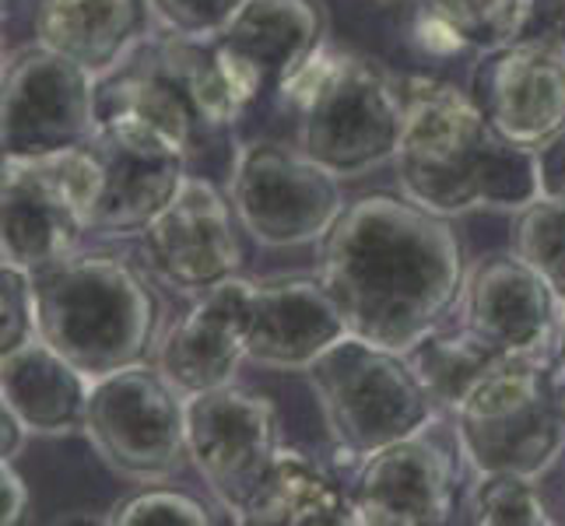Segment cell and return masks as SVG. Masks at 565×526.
I'll return each instance as SVG.
<instances>
[{"instance_id":"1","label":"cell","mask_w":565,"mask_h":526,"mask_svg":"<svg viewBox=\"0 0 565 526\" xmlns=\"http://www.w3.org/2000/svg\"><path fill=\"white\" fill-rule=\"evenodd\" d=\"M467 243L454 218L407 193L348 201L320 243V278L334 291L348 334L415 351L463 299Z\"/></svg>"},{"instance_id":"2","label":"cell","mask_w":565,"mask_h":526,"mask_svg":"<svg viewBox=\"0 0 565 526\" xmlns=\"http://www.w3.org/2000/svg\"><path fill=\"white\" fill-rule=\"evenodd\" d=\"M407 120L397 183L422 207L460 218L471 211H520L541 197L537 151L505 141L475 95L439 77H407Z\"/></svg>"},{"instance_id":"3","label":"cell","mask_w":565,"mask_h":526,"mask_svg":"<svg viewBox=\"0 0 565 526\" xmlns=\"http://www.w3.org/2000/svg\"><path fill=\"white\" fill-rule=\"evenodd\" d=\"M35 334L88 379L154 362L162 341V296L145 260L113 249H74L32 275Z\"/></svg>"},{"instance_id":"4","label":"cell","mask_w":565,"mask_h":526,"mask_svg":"<svg viewBox=\"0 0 565 526\" xmlns=\"http://www.w3.org/2000/svg\"><path fill=\"white\" fill-rule=\"evenodd\" d=\"M285 95L296 106V144L341 180L397 159L407 88L373 56L327 46Z\"/></svg>"},{"instance_id":"5","label":"cell","mask_w":565,"mask_h":526,"mask_svg":"<svg viewBox=\"0 0 565 526\" xmlns=\"http://www.w3.org/2000/svg\"><path fill=\"white\" fill-rule=\"evenodd\" d=\"M243 112L214 46L169 32L159 43H145L120 71L99 82L103 120L148 124L183 144L190 159Z\"/></svg>"},{"instance_id":"6","label":"cell","mask_w":565,"mask_h":526,"mask_svg":"<svg viewBox=\"0 0 565 526\" xmlns=\"http://www.w3.org/2000/svg\"><path fill=\"white\" fill-rule=\"evenodd\" d=\"M323 428L341 460L362 463L383 446L439 418L433 394L404 351L348 334L309 368Z\"/></svg>"},{"instance_id":"7","label":"cell","mask_w":565,"mask_h":526,"mask_svg":"<svg viewBox=\"0 0 565 526\" xmlns=\"http://www.w3.org/2000/svg\"><path fill=\"white\" fill-rule=\"evenodd\" d=\"M454 428L478 474L541 481L565 453V418L537 362H502L457 404Z\"/></svg>"},{"instance_id":"8","label":"cell","mask_w":565,"mask_h":526,"mask_svg":"<svg viewBox=\"0 0 565 526\" xmlns=\"http://www.w3.org/2000/svg\"><path fill=\"white\" fill-rule=\"evenodd\" d=\"M85 436L116 477L162 484L190 463L186 397L154 362L92 379Z\"/></svg>"},{"instance_id":"9","label":"cell","mask_w":565,"mask_h":526,"mask_svg":"<svg viewBox=\"0 0 565 526\" xmlns=\"http://www.w3.org/2000/svg\"><path fill=\"white\" fill-rule=\"evenodd\" d=\"M228 197L243 232L267 249L323 243L344 201V180L296 144L253 141L236 154Z\"/></svg>"},{"instance_id":"10","label":"cell","mask_w":565,"mask_h":526,"mask_svg":"<svg viewBox=\"0 0 565 526\" xmlns=\"http://www.w3.org/2000/svg\"><path fill=\"white\" fill-rule=\"evenodd\" d=\"M4 159L82 148L95 138L99 77L43 43H29L4 61V103H0Z\"/></svg>"},{"instance_id":"11","label":"cell","mask_w":565,"mask_h":526,"mask_svg":"<svg viewBox=\"0 0 565 526\" xmlns=\"http://www.w3.org/2000/svg\"><path fill=\"white\" fill-rule=\"evenodd\" d=\"M92 159L88 232L141 236L190 175V151L138 120H103L85 144Z\"/></svg>"},{"instance_id":"12","label":"cell","mask_w":565,"mask_h":526,"mask_svg":"<svg viewBox=\"0 0 565 526\" xmlns=\"http://www.w3.org/2000/svg\"><path fill=\"white\" fill-rule=\"evenodd\" d=\"M92 204L88 148L4 159V264L29 275L82 249Z\"/></svg>"},{"instance_id":"13","label":"cell","mask_w":565,"mask_h":526,"mask_svg":"<svg viewBox=\"0 0 565 526\" xmlns=\"http://www.w3.org/2000/svg\"><path fill=\"white\" fill-rule=\"evenodd\" d=\"M190 463L214 502L239 523L253 489L281 450V415L270 397L228 383L186 397Z\"/></svg>"},{"instance_id":"14","label":"cell","mask_w":565,"mask_h":526,"mask_svg":"<svg viewBox=\"0 0 565 526\" xmlns=\"http://www.w3.org/2000/svg\"><path fill=\"white\" fill-rule=\"evenodd\" d=\"M457 428L443 432L439 418L422 432L365 457L352 481V502L365 526H439L457 513L460 484Z\"/></svg>"},{"instance_id":"15","label":"cell","mask_w":565,"mask_h":526,"mask_svg":"<svg viewBox=\"0 0 565 526\" xmlns=\"http://www.w3.org/2000/svg\"><path fill=\"white\" fill-rule=\"evenodd\" d=\"M141 260L177 296H204L243 270V225L232 197L204 175H186L180 193L141 232Z\"/></svg>"},{"instance_id":"16","label":"cell","mask_w":565,"mask_h":526,"mask_svg":"<svg viewBox=\"0 0 565 526\" xmlns=\"http://www.w3.org/2000/svg\"><path fill=\"white\" fill-rule=\"evenodd\" d=\"M463 326L502 358L552 365L565 337V302L513 249L481 257L463 285Z\"/></svg>"},{"instance_id":"17","label":"cell","mask_w":565,"mask_h":526,"mask_svg":"<svg viewBox=\"0 0 565 526\" xmlns=\"http://www.w3.org/2000/svg\"><path fill=\"white\" fill-rule=\"evenodd\" d=\"M246 362L270 373H309L348 337L344 313L323 278H236Z\"/></svg>"},{"instance_id":"18","label":"cell","mask_w":565,"mask_h":526,"mask_svg":"<svg viewBox=\"0 0 565 526\" xmlns=\"http://www.w3.org/2000/svg\"><path fill=\"white\" fill-rule=\"evenodd\" d=\"M327 32L323 0H249L211 46L239 106L249 109L260 92L296 82L327 50Z\"/></svg>"},{"instance_id":"19","label":"cell","mask_w":565,"mask_h":526,"mask_svg":"<svg viewBox=\"0 0 565 526\" xmlns=\"http://www.w3.org/2000/svg\"><path fill=\"white\" fill-rule=\"evenodd\" d=\"M467 92L505 141L541 151L565 130V50L513 39L481 53Z\"/></svg>"},{"instance_id":"20","label":"cell","mask_w":565,"mask_h":526,"mask_svg":"<svg viewBox=\"0 0 565 526\" xmlns=\"http://www.w3.org/2000/svg\"><path fill=\"white\" fill-rule=\"evenodd\" d=\"M236 278L198 296L190 313L172 323L159 341L154 365L183 397H198L207 389L236 383L239 365L246 362Z\"/></svg>"},{"instance_id":"21","label":"cell","mask_w":565,"mask_h":526,"mask_svg":"<svg viewBox=\"0 0 565 526\" xmlns=\"http://www.w3.org/2000/svg\"><path fill=\"white\" fill-rule=\"evenodd\" d=\"M148 0H39L32 35L103 82L148 43Z\"/></svg>"},{"instance_id":"22","label":"cell","mask_w":565,"mask_h":526,"mask_svg":"<svg viewBox=\"0 0 565 526\" xmlns=\"http://www.w3.org/2000/svg\"><path fill=\"white\" fill-rule=\"evenodd\" d=\"M92 379L43 337L0 355V397L32 436L85 432Z\"/></svg>"},{"instance_id":"23","label":"cell","mask_w":565,"mask_h":526,"mask_svg":"<svg viewBox=\"0 0 565 526\" xmlns=\"http://www.w3.org/2000/svg\"><path fill=\"white\" fill-rule=\"evenodd\" d=\"M239 523L249 526H352L359 523L352 489L302 450L281 446L267 474L246 498Z\"/></svg>"},{"instance_id":"24","label":"cell","mask_w":565,"mask_h":526,"mask_svg":"<svg viewBox=\"0 0 565 526\" xmlns=\"http://www.w3.org/2000/svg\"><path fill=\"white\" fill-rule=\"evenodd\" d=\"M531 0H418V35L428 50L510 46L527 25Z\"/></svg>"},{"instance_id":"25","label":"cell","mask_w":565,"mask_h":526,"mask_svg":"<svg viewBox=\"0 0 565 526\" xmlns=\"http://www.w3.org/2000/svg\"><path fill=\"white\" fill-rule=\"evenodd\" d=\"M407 358H412L415 373L422 376L439 411H450V415L484 376H492L502 362H510L484 344L478 334H471L467 326L446 330V334L436 330V334H428L415 351H407Z\"/></svg>"},{"instance_id":"26","label":"cell","mask_w":565,"mask_h":526,"mask_svg":"<svg viewBox=\"0 0 565 526\" xmlns=\"http://www.w3.org/2000/svg\"><path fill=\"white\" fill-rule=\"evenodd\" d=\"M510 249L527 260L565 302V201L541 193L516 211Z\"/></svg>"},{"instance_id":"27","label":"cell","mask_w":565,"mask_h":526,"mask_svg":"<svg viewBox=\"0 0 565 526\" xmlns=\"http://www.w3.org/2000/svg\"><path fill=\"white\" fill-rule=\"evenodd\" d=\"M463 519L478 526H548L552 513L537 481L520 474H478V484L463 502Z\"/></svg>"},{"instance_id":"28","label":"cell","mask_w":565,"mask_h":526,"mask_svg":"<svg viewBox=\"0 0 565 526\" xmlns=\"http://www.w3.org/2000/svg\"><path fill=\"white\" fill-rule=\"evenodd\" d=\"M106 523L113 526H207L214 523V516L201 498H193L180 489H151V484H145L141 492L116 502Z\"/></svg>"},{"instance_id":"29","label":"cell","mask_w":565,"mask_h":526,"mask_svg":"<svg viewBox=\"0 0 565 526\" xmlns=\"http://www.w3.org/2000/svg\"><path fill=\"white\" fill-rule=\"evenodd\" d=\"M154 22L169 35L214 43L249 0H148Z\"/></svg>"},{"instance_id":"30","label":"cell","mask_w":565,"mask_h":526,"mask_svg":"<svg viewBox=\"0 0 565 526\" xmlns=\"http://www.w3.org/2000/svg\"><path fill=\"white\" fill-rule=\"evenodd\" d=\"M35 337V291L22 267H0V355Z\"/></svg>"},{"instance_id":"31","label":"cell","mask_w":565,"mask_h":526,"mask_svg":"<svg viewBox=\"0 0 565 526\" xmlns=\"http://www.w3.org/2000/svg\"><path fill=\"white\" fill-rule=\"evenodd\" d=\"M520 39H541V43L565 50V0H531Z\"/></svg>"},{"instance_id":"32","label":"cell","mask_w":565,"mask_h":526,"mask_svg":"<svg viewBox=\"0 0 565 526\" xmlns=\"http://www.w3.org/2000/svg\"><path fill=\"white\" fill-rule=\"evenodd\" d=\"M29 509V484L14 471V460H0V523H22Z\"/></svg>"},{"instance_id":"33","label":"cell","mask_w":565,"mask_h":526,"mask_svg":"<svg viewBox=\"0 0 565 526\" xmlns=\"http://www.w3.org/2000/svg\"><path fill=\"white\" fill-rule=\"evenodd\" d=\"M537 165H541V193L565 201V130L552 144H544L537 151Z\"/></svg>"},{"instance_id":"34","label":"cell","mask_w":565,"mask_h":526,"mask_svg":"<svg viewBox=\"0 0 565 526\" xmlns=\"http://www.w3.org/2000/svg\"><path fill=\"white\" fill-rule=\"evenodd\" d=\"M29 425L18 418L11 407H0V457L4 460H14L18 453H22V446L29 439Z\"/></svg>"},{"instance_id":"35","label":"cell","mask_w":565,"mask_h":526,"mask_svg":"<svg viewBox=\"0 0 565 526\" xmlns=\"http://www.w3.org/2000/svg\"><path fill=\"white\" fill-rule=\"evenodd\" d=\"M548 386H552V397H555L558 415L565 418V355H558V358L548 365Z\"/></svg>"},{"instance_id":"36","label":"cell","mask_w":565,"mask_h":526,"mask_svg":"<svg viewBox=\"0 0 565 526\" xmlns=\"http://www.w3.org/2000/svg\"><path fill=\"white\" fill-rule=\"evenodd\" d=\"M376 4H397V0H376Z\"/></svg>"},{"instance_id":"37","label":"cell","mask_w":565,"mask_h":526,"mask_svg":"<svg viewBox=\"0 0 565 526\" xmlns=\"http://www.w3.org/2000/svg\"><path fill=\"white\" fill-rule=\"evenodd\" d=\"M558 355H565V337H562V351H558Z\"/></svg>"}]
</instances>
